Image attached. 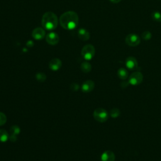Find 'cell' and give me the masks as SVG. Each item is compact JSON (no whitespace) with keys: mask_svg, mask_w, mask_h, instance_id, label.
<instances>
[{"mask_svg":"<svg viewBox=\"0 0 161 161\" xmlns=\"http://www.w3.org/2000/svg\"><path fill=\"white\" fill-rule=\"evenodd\" d=\"M46 35V32L44 29L42 28H37L34 29L32 32V37L34 39L40 40L44 38Z\"/></svg>","mask_w":161,"mask_h":161,"instance_id":"cell-10","label":"cell"},{"mask_svg":"<svg viewBox=\"0 0 161 161\" xmlns=\"http://www.w3.org/2000/svg\"><path fill=\"white\" fill-rule=\"evenodd\" d=\"M71 90L72 91H78L79 89V86L78 84L76 83H72L71 85Z\"/></svg>","mask_w":161,"mask_h":161,"instance_id":"cell-23","label":"cell"},{"mask_svg":"<svg viewBox=\"0 0 161 161\" xmlns=\"http://www.w3.org/2000/svg\"><path fill=\"white\" fill-rule=\"evenodd\" d=\"M94 88V83L91 80L84 81L81 86V90L84 93L91 92Z\"/></svg>","mask_w":161,"mask_h":161,"instance_id":"cell-9","label":"cell"},{"mask_svg":"<svg viewBox=\"0 0 161 161\" xmlns=\"http://www.w3.org/2000/svg\"><path fill=\"white\" fill-rule=\"evenodd\" d=\"M143 79V74L140 72H135L130 76L128 82L131 85L137 86L142 83Z\"/></svg>","mask_w":161,"mask_h":161,"instance_id":"cell-6","label":"cell"},{"mask_svg":"<svg viewBox=\"0 0 161 161\" xmlns=\"http://www.w3.org/2000/svg\"><path fill=\"white\" fill-rule=\"evenodd\" d=\"M110 1L113 3H118L121 1V0H110Z\"/></svg>","mask_w":161,"mask_h":161,"instance_id":"cell-26","label":"cell"},{"mask_svg":"<svg viewBox=\"0 0 161 161\" xmlns=\"http://www.w3.org/2000/svg\"><path fill=\"white\" fill-rule=\"evenodd\" d=\"M93 116L97 121L104 123L108 120L109 115L106 110L102 108H98L94 111Z\"/></svg>","mask_w":161,"mask_h":161,"instance_id":"cell-3","label":"cell"},{"mask_svg":"<svg viewBox=\"0 0 161 161\" xmlns=\"http://www.w3.org/2000/svg\"><path fill=\"white\" fill-rule=\"evenodd\" d=\"M62 67V62L59 59L55 58L52 59L49 62V67L52 71H57Z\"/></svg>","mask_w":161,"mask_h":161,"instance_id":"cell-11","label":"cell"},{"mask_svg":"<svg viewBox=\"0 0 161 161\" xmlns=\"http://www.w3.org/2000/svg\"><path fill=\"white\" fill-rule=\"evenodd\" d=\"M78 37L81 40L86 41L89 39L90 34L87 30L84 29H81L78 31Z\"/></svg>","mask_w":161,"mask_h":161,"instance_id":"cell-13","label":"cell"},{"mask_svg":"<svg viewBox=\"0 0 161 161\" xmlns=\"http://www.w3.org/2000/svg\"><path fill=\"white\" fill-rule=\"evenodd\" d=\"M110 115L113 118H116L120 115V111L117 108H113L110 110Z\"/></svg>","mask_w":161,"mask_h":161,"instance_id":"cell-18","label":"cell"},{"mask_svg":"<svg viewBox=\"0 0 161 161\" xmlns=\"http://www.w3.org/2000/svg\"><path fill=\"white\" fill-rule=\"evenodd\" d=\"M9 139L12 141V142H15L17 140V137L15 136V135H10L9 137Z\"/></svg>","mask_w":161,"mask_h":161,"instance_id":"cell-25","label":"cell"},{"mask_svg":"<svg viewBox=\"0 0 161 161\" xmlns=\"http://www.w3.org/2000/svg\"><path fill=\"white\" fill-rule=\"evenodd\" d=\"M151 17L153 20L157 22H161V13L159 12H153L152 13Z\"/></svg>","mask_w":161,"mask_h":161,"instance_id":"cell-19","label":"cell"},{"mask_svg":"<svg viewBox=\"0 0 161 161\" xmlns=\"http://www.w3.org/2000/svg\"><path fill=\"white\" fill-rule=\"evenodd\" d=\"M9 134L4 129H0V142H5L9 139Z\"/></svg>","mask_w":161,"mask_h":161,"instance_id":"cell-15","label":"cell"},{"mask_svg":"<svg viewBox=\"0 0 161 161\" xmlns=\"http://www.w3.org/2000/svg\"><path fill=\"white\" fill-rule=\"evenodd\" d=\"M7 121V116L2 112H0V126L4 125Z\"/></svg>","mask_w":161,"mask_h":161,"instance_id":"cell-22","label":"cell"},{"mask_svg":"<svg viewBox=\"0 0 161 161\" xmlns=\"http://www.w3.org/2000/svg\"><path fill=\"white\" fill-rule=\"evenodd\" d=\"M81 55L87 61L91 60L95 55V48L93 45L88 44L83 47L81 51Z\"/></svg>","mask_w":161,"mask_h":161,"instance_id":"cell-4","label":"cell"},{"mask_svg":"<svg viewBox=\"0 0 161 161\" xmlns=\"http://www.w3.org/2000/svg\"><path fill=\"white\" fill-rule=\"evenodd\" d=\"M81 71L84 73H88L91 71L92 67L91 64L88 62H84L81 65Z\"/></svg>","mask_w":161,"mask_h":161,"instance_id":"cell-16","label":"cell"},{"mask_svg":"<svg viewBox=\"0 0 161 161\" xmlns=\"http://www.w3.org/2000/svg\"><path fill=\"white\" fill-rule=\"evenodd\" d=\"M140 37L135 34H128L125 38L126 44L130 47L138 46L140 43Z\"/></svg>","mask_w":161,"mask_h":161,"instance_id":"cell-5","label":"cell"},{"mask_svg":"<svg viewBox=\"0 0 161 161\" xmlns=\"http://www.w3.org/2000/svg\"><path fill=\"white\" fill-rule=\"evenodd\" d=\"M129 84H130V83H129L128 81H124V82H122V83H121V86L123 88H126V87L128 86Z\"/></svg>","mask_w":161,"mask_h":161,"instance_id":"cell-24","label":"cell"},{"mask_svg":"<svg viewBox=\"0 0 161 161\" xmlns=\"http://www.w3.org/2000/svg\"><path fill=\"white\" fill-rule=\"evenodd\" d=\"M101 160V161H115V155L113 152L111 150H106L102 153Z\"/></svg>","mask_w":161,"mask_h":161,"instance_id":"cell-12","label":"cell"},{"mask_svg":"<svg viewBox=\"0 0 161 161\" xmlns=\"http://www.w3.org/2000/svg\"><path fill=\"white\" fill-rule=\"evenodd\" d=\"M35 78L39 82H44L46 80L47 76L44 72H37L35 75Z\"/></svg>","mask_w":161,"mask_h":161,"instance_id":"cell-20","label":"cell"},{"mask_svg":"<svg viewBox=\"0 0 161 161\" xmlns=\"http://www.w3.org/2000/svg\"><path fill=\"white\" fill-rule=\"evenodd\" d=\"M142 38L144 40H149L151 38H152V34L150 32L146 30L145 32H143L142 34Z\"/></svg>","mask_w":161,"mask_h":161,"instance_id":"cell-21","label":"cell"},{"mask_svg":"<svg viewBox=\"0 0 161 161\" xmlns=\"http://www.w3.org/2000/svg\"><path fill=\"white\" fill-rule=\"evenodd\" d=\"M59 22L62 28L71 30L77 27L79 23V17L76 12L69 11L65 12L61 16Z\"/></svg>","mask_w":161,"mask_h":161,"instance_id":"cell-1","label":"cell"},{"mask_svg":"<svg viewBox=\"0 0 161 161\" xmlns=\"http://www.w3.org/2000/svg\"><path fill=\"white\" fill-rule=\"evenodd\" d=\"M117 74H118V78L122 80L126 79L128 76V72L127 70L123 67L120 68L118 71Z\"/></svg>","mask_w":161,"mask_h":161,"instance_id":"cell-14","label":"cell"},{"mask_svg":"<svg viewBox=\"0 0 161 161\" xmlns=\"http://www.w3.org/2000/svg\"><path fill=\"white\" fill-rule=\"evenodd\" d=\"M125 66L129 70H135L138 67L137 60L133 57H128L125 60Z\"/></svg>","mask_w":161,"mask_h":161,"instance_id":"cell-7","label":"cell"},{"mask_svg":"<svg viewBox=\"0 0 161 161\" xmlns=\"http://www.w3.org/2000/svg\"><path fill=\"white\" fill-rule=\"evenodd\" d=\"M27 45L28 46H32L34 45V43L32 42V41H29L28 43H27Z\"/></svg>","mask_w":161,"mask_h":161,"instance_id":"cell-27","label":"cell"},{"mask_svg":"<svg viewBox=\"0 0 161 161\" xmlns=\"http://www.w3.org/2000/svg\"><path fill=\"white\" fill-rule=\"evenodd\" d=\"M10 135L17 136L20 133V128L17 125H13L10 128Z\"/></svg>","mask_w":161,"mask_h":161,"instance_id":"cell-17","label":"cell"},{"mask_svg":"<svg viewBox=\"0 0 161 161\" xmlns=\"http://www.w3.org/2000/svg\"><path fill=\"white\" fill-rule=\"evenodd\" d=\"M42 25L47 30H52L58 25V18L57 15L51 12H46L42 17Z\"/></svg>","mask_w":161,"mask_h":161,"instance_id":"cell-2","label":"cell"},{"mask_svg":"<svg viewBox=\"0 0 161 161\" xmlns=\"http://www.w3.org/2000/svg\"><path fill=\"white\" fill-rule=\"evenodd\" d=\"M59 41V35L55 32H51L46 36V42L51 46H56Z\"/></svg>","mask_w":161,"mask_h":161,"instance_id":"cell-8","label":"cell"}]
</instances>
